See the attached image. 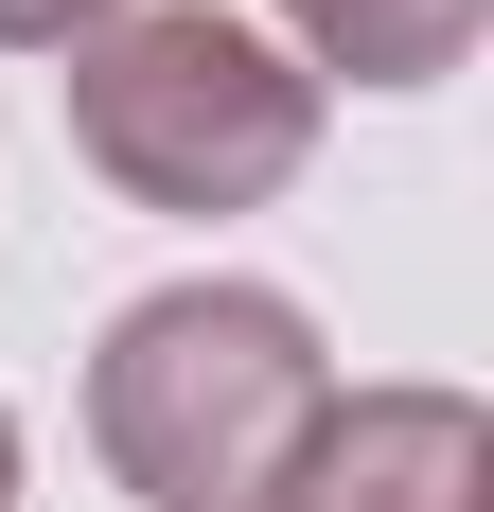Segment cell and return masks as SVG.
I'll return each mask as SVG.
<instances>
[{"mask_svg": "<svg viewBox=\"0 0 494 512\" xmlns=\"http://www.w3.org/2000/svg\"><path fill=\"white\" fill-rule=\"evenodd\" d=\"M0 512H18V424H0Z\"/></svg>", "mask_w": 494, "mask_h": 512, "instance_id": "obj_6", "label": "cell"}, {"mask_svg": "<svg viewBox=\"0 0 494 512\" xmlns=\"http://www.w3.org/2000/svg\"><path fill=\"white\" fill-rule=\"evenodd\" d=\"M283 512H494V424L459 389H353L283 460Z\"/></svg>", "mask_w": 494, "mask_h": 512, "instance_id": "obj_3", "label": "cell"}, {"mask_svg": "<svg viewBox=\"0 0 494 512\" xmlns=\"http://www.w3.org/2000/svg\"><path fill=\"white\" fill-rule=\"evenodd\" d=\"M318 407H336V371H318L300 301H265V283H159L89 354V442L159 512H265Z\"/></svg>", "mask_w": 494, "mask_h": 512, "instance_id": "obj_1", "label": "cell"}, {"mask_svg": "<svg viewBox=\"0 0 494 512\" xmlns=\"http://www.w3.org/2000/svg\"><path fill=\"white\" fill-rule=\"evenodd\" d=\"M265 512H283V495H265Z\"/></svg>", "mask_w": 494, "mask_h": 512, "instance_id": "obj_7", "label": "cell"}, {"mask_svg": "<svg viewBox=\"0 0 494 512\" xmlns=\"http://www.w3.org/2000/svg\"><path fill=\"white\" fill-rule=\"evenodd\" d=\"M71 159L142 212H265L318 159V71L212 0H124L71 36Z\"/></svg>", "mask_w": 494, "mask_h": 512, "instance_id": "obj_2", "label": "cell"}, {"mask_svg": "<svg viewBox=\"0 0 494 512\" xmlns=\"http://www.w3.org/2000/svg\"><path fill=\"white\" fill-rule=\"evenodd\" d=\"M124 0H0V53H71V36H106Z\"/></svg>", "mask_w": 494, "mask_h": 512, "instance_id": "obj_5", "label": "cell"}, {"mask_svg": "<svg viewBox=\"0 0 494 512\" xmlns=\"http://www.w3.org/2000/svg\"><path fill=\"white\" fill-rule=\"evenodd\" d=\"M494 0H283V36L318 53V71H353V89H442L459 53H477Z\"/></svg>", "mask_w": 494, "mask_h": 512, "instance_id": "obj_4", "label": "cell"}]
</instances>
